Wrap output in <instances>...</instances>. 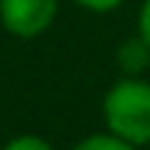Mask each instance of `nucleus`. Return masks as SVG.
<instances>
[{
    "label": "nucleus",
    "instance_id": "obj_1",
    "mask_svg": "<svg viewBox=\"0 0 150 150\" xmlns=\"http://www.w3.org/2000/svg\"><path fill=\"white\" fill-rule=\"evenodd\" d=\"M108 134L145 150L150 145V81L122 75L106 89L100 103Z\"/></svg>",
    "mask_w": 150,
    "mask_h": 150
},
{
    "label": "nucleus",
    "instance_id": "obj_3",
    "mask_svg": "<svg viewBox=\"0 0 150 150\" xmlns=\"http://www.w3.org/2000/svg\"><path fill=\"white\" fill-rule=\"evenodd\" d=\"M114 59H117V67H120L122 75H128V78H142V75L150 70V45L139 33H136V36H128L117 47Z\"/></svg>",
    "mask_w": 150,
    "mask_h": 150
},
{
    "label": "nucleus",
    "instance_id": "obj_2",
    "mask_svg": "<svg viewBox=\"0 0 150 150\" xmlns=\"http://www.w3.org/2000/svg\"><path fill=\"white\" fill-rule=\"evenodd\" d=\"M59 0H0V25L17 39H36L50 31Z\"/></svg>",
    "mask_w": 150,
    "mask_h": 150
},
{
    "label": "nucleus",
    "instance_id": "obj_7",
    "mask_svg": "<svg viewBox=\"0 0 150 150\" xmlns=\"http://www.w3.org/2000/svg\"><path fill=\"white\" fill-rule=\"evenodd\" d=\"M136 33L150 45V0H145L139 8V17H136Z\"/></svg>",
    "mask_w": 150,
    "mask_h": 150
},
{
    "label": "nucleus",
    "instance_id": "obj_5",
    "mask_svg": "<svg viewBox=\"0 0 150 150\" xmlns=\"http://www.w3.org/2000/svg\"><path fill=\"white\" fill-rule=\"evenodd\" d=\"M0 150H56V147L50 145L45 136H39V134H17V136H11Z\"/></svg>",
    "mask_w": 150,
    "mask_h": 150
},
{
    "label": "nucleus",
    "instance_id": "obj_6",
    "mask_svg": "<svg viewBox=\"0 0 150 150\" xmlns=\"http://www.w3.org/2000/svg\"><path fill=\"white\" fill-rule=\"evenodd\" d=\"M75 3H78L81 8L92 11V14H108V11L120 8L125 0H75Z\"/></svg>",
    "mask_w": 150,
    "mask_h": 150
},
{
    "label": "nucleus",
    "instance_id": "obj_4",
    "mask_svg": "<svg viewBox=\"0 0 150 150\" xmlns=\"http://www.w3.org/2000/svg\"><path fill=\"white\" fill-rule=\"evenodd\" d=\"M72 150H142V147L131 145V142L120 139L108 131H100V134H86L83 139H78Z\"/></svg>",
    "mask_w": 150,
    "mask_h": 150
}]
</instances>
